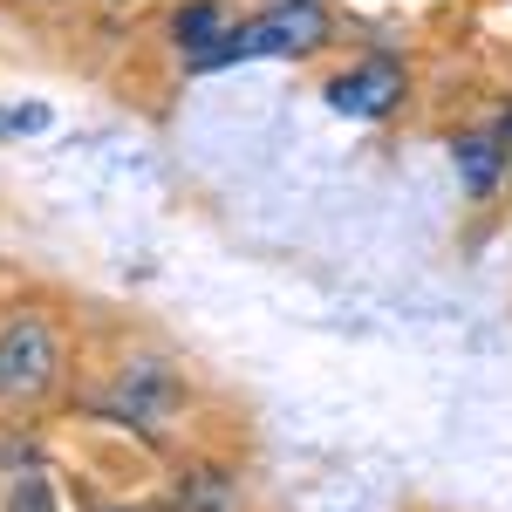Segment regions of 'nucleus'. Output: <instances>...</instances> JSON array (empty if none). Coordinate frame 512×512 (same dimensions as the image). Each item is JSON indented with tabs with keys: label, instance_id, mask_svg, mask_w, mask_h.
<instances>
[{
	"label": "nucleus",
	"instance_id": "nucleus-7",
	"mask_svg": "<svg viewBox=\"0 0 512 512\" xmlns=\"http://www.w3.org/2000/svg\"><path fill=\"white\" fill-rule=\"evenodd\" d=\"M178 512H239V485L219 465H198L185 485H178Z\"/></svg>",
	"mask_w": 512,
	"mask_h": 512
},
{
	"label": "nucleus",
	"instance_id": "nucleus-10",
	"mask_svg": "<svg viewBox=\"0 0 512 512\" xmlns=\"http://www.w3.org/2000/svg\"><path fill=\"white\" fill-rule=\"evenodd\" d=\"M96 512H144V506H96Z\"/></svg>",
	"mask_w": 512,
	"mask_h": 512
},
{
	"label": "nucleus",
	"instance_id": "nucleus-3",
	"mask_svg": "<svg viewBox=\"0 0 512 512\" xmlns=\"http://www.w3.org/2000/svg\"><path fill=\"white\" fill-rule=\"evenodd\" d=\"M403 96H410L403 55H355L349 69H335V76L321 82V103L349 123H390L403 110Z\"/></svg>",
	"mask_w": 512,
	"mask_h": 512
},
{
	"label": "nucleus",
	"instance_id": "nucleus-8",
	"mask_svg": "<svg viewBox=\"0 0 512 512\" xmlns=\"http://www.w3.org/2000/svg\"><path fill=\"white\" fill-rule=\"evenodd\" d=\"M55 123L48 103H0V144H14V137H41Z\"/></svg>",
	"mask_w": 512,
	"mask_h": 512
},
{
	"label": "nucleus",
	"instance_id": "nucleus-6",
	"mask_svg": "<svg viewBox=\"0 0 512 512\" xmlns=\"http://www.w3.org/2000/svg\"><path fill=\"white\" fill-rule=\"evenodd\" d=\"M233 28V14H226V0H185L178 14H171V48L185 55V69H198L219 41Z\"/></svg>",
	"mask_w": 512,
	"mask_h": 512
},
{
	"label": "nucleus",
	"instance_id": "nucleus-2",
	"mask_svg": "<svg viewBox=\"0 0 512 512\" xmlns=\"http://www.w3.org/2000/svg\"><path fill=\"white\" fill-rule=\"evenodd\" d=\"M62 376V335L48 328V315H14L0 321V396L7 403H35L55 390Z\"/></svg>",
	"mask_w": 512,
	"mask_h": 512
},
{
	"label": "nucleus",
	"instance_id": "nucleus-5",
	"mask_svg": "<svg viewBox=\"0 0 512 512\" xmlns=\"http://www.w3.org/2000/svg\"><path fill=\"white\" fill-rule=\"evenodd\" d=\"M117 410H130L137 424H164V417L178 410V376L164 369L158 355L123 362V376H117Z\"/></svg>",
	"mask_w": 512,
	"mask_h": 512
},
{
	"label": "nucleus",
	"instance_id": "nucleus-4",
	"mask_svg": "<svg viewBox=\"0 0 512 512\" xmlns=\"http://www.w3.org/2000/svg\"><path fill=\"white\" fill-rule=\"evenodd\" d=\"M444 158H451V178H458V192L472 198V205H492V198L506 192L512 144L499 130H458V137L444 144Z\"/></svg>",
	"mask_w": 512,
	"mask_h": 512
},
{
	"label": "nucleus",
	"instance_id": "nucleus-11",
	"mask_svg": "<svg viewBox=\"0 0 512 512\" xmlns=\"http://www.w3.org/2000/svg\"><path fill=\"white\" fill-rule=\"evenodd\" d=\"M21 7H55V0H21Z\"/></svg>",
	"mask_w": 512,
	"mask_h": 512
},
{
	"label": "nucleus",
	"instance_id": "nucleus-9",
	"mask_svg": "<svg viewBox=\"0 0 512 512\" xmlns=\"http://www.w3.org/2000/svg\"><path fill=\"white\" fill-rule=\"evenodd\" d=\"M7 512H55V485H48L41 472H21L14 492H7Z\"/></svg>",
	"mask_w": 512,
	"mask_h": 512
},
{
	"label": "nucleus",
	"instance_id": "nucleus-1",
	"mask_svg": "<svg viewBox=\"0 0 512 512\" xmlns=\"http://www.w3.org/2000/svg\"><path fill=\"white\" fill-rule=\"evenodd\" d=\"M328 41H335V21H328L321 0H267L260 14L226 28V41L198 62V76L205 69H233V62H308Z\"/></svg>",
	"mask_w": 512,
	"mask_h": 512
}]
</instances>
